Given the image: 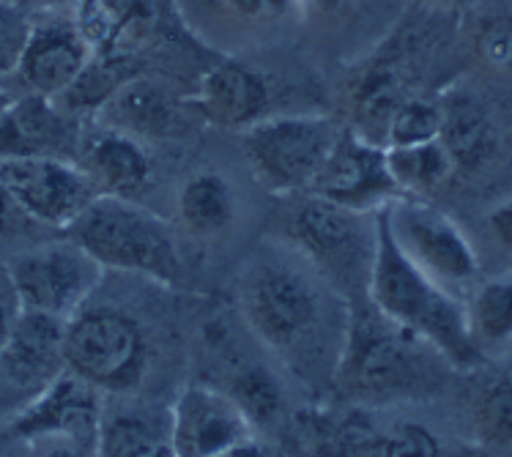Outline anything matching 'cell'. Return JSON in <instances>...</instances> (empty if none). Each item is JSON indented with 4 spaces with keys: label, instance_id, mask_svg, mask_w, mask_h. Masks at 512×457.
<instances>
[{
    "label": "cell",
    "instance_id": "cell-38",
    "mask_svg": "<svg viewBox=\"0 0 512 457\" xmlns=\"http://www.w3.org/2000/svg\"><path fill=\"white\" fill-rule=\"evenodd\" d=\"M345 0H302L304 11H315V14H332L343 6Z\"/></svg>",
    "mask_w": 512,
    "mask_h": 457
},
{
    "label": "cell",
    "instance_id": "cell-4",
    "mask_svg": "<svg viewBox=\"0 0 512 457\" xmlns=\"http://www.w3.org/2000/svg\"><path fill=\"white\" fill-rule=\"evenodd\" d=\"M63 236L80 244L105 271H126L162 285H173L181 277L170 222L137 200L96 195Z\"/></svg>",
    "mask_w": 512,
    "mask_h": 457
},
{
    "label": "cell",
    "instance_id": "cell-22",
    "mask_svg": "<svg viewBox=\"0 0 512 457\" xmlns=\"http://www.w3.org/2000/svg\"><path fill=\"white\" fill-rule=\"evenodd\" d=\"M441 107L439 140L450 151L455 170H480L496 151L499 135L491 115L474 96L450 94Z\"/></svg>",
    "mask_w": 512,
    "mask_h": 457
},
{
    "label": "cell",
    "instance_id": "cell-8",
    "mask_svg": "<svg viewBox=\"0 0 512 457\" xmlns=\"http://www.w3.org/2000/svg\"><path fill=\"white\" fill-rule=\"evenodd\" d=\"M343 126L326 115H274L244 129L252 173L274 195H304Z\"/></svg>",
    "mask_w": 512,
    "mask_h": 457
},
{
    "label": "cell",
    "instance_id": "cell-5",
    "mask_svg": "<svg viewBox=\"0 0 512 457\" xmlns=\"http://www.w3.org/2000/svg\"><path fill=\"white\" fill-rule=\"evenodd\" d=\"M63 362L69 373L105 395H129L146 378L151 340L135 315L88 299L66 318Z\"/></svg>",
    "mask_w": 512,
    "mask_h": 457
},
{
    "label": "cell",
    "instance_id": "cell-35",
    "mask_svg": "<svg viewBox=\"0 0 512 457\" xmlns=\"http://www.w3.org/2000/svg\"><path fill=\"white\" fill-rule=\"evenodd\" d=\"M20 312L22 302L20 296H17L14 282H11L9 266H6V258H0V348L9 340V334L14 329L17 318H20Z\"/></svg>",
    "mask_w": 512,
    "mask_h": 457
},
{
    "label": "cell",
    "instance_id": "cell-2",
    "mask_svg": "<svg viewBox=\"0 0 512 457\" xmlns=\"http://www.w3.org/2000/svg\"><path fill=\"white\" fill-rule=\"evenodd\" d=\"M367 299L387 318L428 340L450 367L469 370L482 359L469 337L466 304L458 302L450 288L428 277L400 250L384 208L376 211V255L367 282Z\"/></svg>",
    "mask_w": 512,
    "mask_h": 457
},
{
    "label": "cell",
    "instance_id": "cell-1",
    "mask_svg": "<svg viewBox=\"0 0 512 457\" xmlns=\"http://www.w3.org/2000/svg\"><path fill=\"white\" fill-rule=\"evenodd\" d=\"M244 321L304 386H335L348 299L296 247L261 252L239 280Z\"/></svg>",
    "mask_w": 512,
    "mask_h": 457
},
{
    "label": "cell",
    "instance_id": "cell-19",
    "mask_svg": "<svg viewBox=\"0 0 512 457\" xmlns=\"http://www.w3.org/2000/svg\"><path fill=\"white\" fill-rule=\"evenodd\" d=\"M72 17L96 58H137L157 31L154 0H74Z\"/></svg>",
    "mask_w": 512,
    "mask_h": 457
},
{
    "label": "cell",
    "instance_id": "cell-20",
    "mask_svg": "<svg viewBox=\"0 0 512 457\" xmlns=\"http://www.w3.org/2000/svg\"><path fill=\"white\" fill-rule=\"evenodd\" d=\"M187 28L209 44L255 42L299 14L302 0H184Z\"/></svg>",
    "mask_w": 512,
    "mask_h": 457
},
{
    "label": "cell",
    "instance_id": "cell-40",
    "mask_svg": "<svg viewBox=\"0 0 512 457\" xmlns=\"http://www.w3.org/2000/svg\"><path fill=\"white\" fill-rule=\"evenodd\" d=\"M419 3H428V6H463L469 0H419Z\"/></svg>",
    "mask_w": 512,
    "mask_h": 457
},
{
    "label": "cell",
    "instance_id": "cell-39",
    "mask_svg": "<svg viewBox=\"0 0 512 457\" xmlns=\"http://www.w3.org/2000/svg\"><path fill=\"white\" fill-rule=\"evenodd\" d=\"M11 91L9 88H6V83H3V80H0V113H3V110H6V104L11 102Z\"/></svg>",
    "mask_w": 512,
    "mask_h": 457
},
{
    "label": "cell",
    "instance_id": "cell-11",
    "mask_svg": "<svg viewBox=\"0 0 512 457\" xmlns=\"http://www.w3.org/2000/svg\"><path fill=\"white\" fill-rule=\"evenodd\" d=\"M170 447L178 457L263 455L255 425L220 389L187 386L170 408Z\"/></svg>",
    "mask_w": 512,
    "mask_h": 457
},
{
    "label": "cell",
    "instance_id": "cell-13",
    "mask_svg": "<svg viewBox=\"0 0 512 457\" xmlns=\"http://www.w3.org/2000/svg\"><path fill=\"white\" fill-rule=\"evenodd\" d=\"M310 195L332 200L351 211L373 214L398 200L403 192L389 173L387 148L359 135L354 126H343L321 173L315 176Z\"/></svg>",
    "mask_w": 512,
    "mask_h": 457
},
{
    "label": "cell",
    "instance_id": "cell-18",
    "mask_svg": "<svg viewBox=\"0 0 512 457\" xmlns=\"http://www.w3.org/2000/svg\"><path fill=\"white\" fill-rule=\"evenodd\" d=\"M269 104V77L236 58L214 63L203 74L195 96V110L200 118L222 129H250L266 118Z\"/></svg>",
    "mask_w": 512,
    "mask_h": 457
},
{
    "label": "cell",
    "instance_id": "cell-27",
    "mask_svg": "<svg viewBox=\"0 0 512 457\" xmlns=\"http://www.w3.org/2000/svg\"><path fill=\"white\" fill-rule=\"evenodd\" d=\"M236 198L220 173H198L178 192V217L195 236H214L233 222Z\"/></svg>",
    "mask_w": 512,
    "mask_h": 457
},
{
    "label": "cell",
    "instance_id": "cell-25",
    "mask_svg": "<svg viewBox=\"0 0 512 457\" xmlns=\"http://www.w3.org/2000/svg\"><path fill=\"white\" fill-rule=\"evenodd\" d=\"M469 337L480 356L496 354L512 343V274L482 282L466 302Z\"/></svg>",
    "mask_w": 512,
    "mask_h": 457
},
{
    "label": "cell",
    "instance_id": "cell-12",
    "mask_svg": "<svg viewBox=\"0 0 512 457\" xmlns=\"http://www.w3.org/2000/svg\"><path fill=\"white\" fill-rule=\"evenodd\" d=\"M0 181L11 198L50 230H66L99 195L72 159L50 156H11L0 159Z\"/></svg>",
    "mask_w": 512,
    "mask_h": 457
},
{
    "label": "cell",
    "instance_id": "cell-37",
    "mask_svg": "<svg viewBox=\"0 0 512 457\" xmlns=\"http://www.w3.org/2000/svg\"><path fill=\"white\" fill-rule=\"evenodd\" d=\"M14 6H20L22 11L28 14H42V11H61V9H72L74 0H9Z\"/></svg>",
    "mask_w": 512,
    "mask_h": 457
},
{
    "label": "cell",
    "instance_id": "cell-28",
    "mask_svg": "<svg viewBox=\"0 0 512 457\" xmlns=\"http://www.w3.org/2000/svg\"><path fill=\"white\" fill-rule=\"evenodd\" d=\"M135 74H140L135 58H96L91 55V61L80 72V77L55 102L61 104L66 113L77 115L80 121L94 118L110 102V96Z\"/></svg>",
    "mask_w": 512,
    "mask_h": 457
},
{
    "label": "cell",
    "instance_id": "cell-3",
    "mask_svg": "<svg viewBox=\"0 0 512 457\" xmlns=\"http://www.w3.org/2000/svg\"><path fill=\"white\" fill-rule=\"evenodd\" d=\"M348 307V334L335 375L340 395L381 403L436 386L439 364L447 359L428 340L387 318L367 296Z\"/></svg>",
    "mask_w": 512,
    "mask_h": 457
},
{
    "label": "cell",
    "instance_id": "cell-33",
    "mask_svg": "<svg viewBox=\"0 0 512 457\" xmlns=\"http://www.w3.org/2000/svg\"><path fill=\"white\" fill-rule=\"evenodd\" d=\"M28 25H31L28 11H22L9 0H0V77H6L17 61V52L28 33Z\"/></svg>",
    "mask_w": 512,
    "mask_h": 457
},
{
    "label": "cell",
    "instance_id": "cell-14",
    "mask_svg": "<svg viewBox=\"0 0 512 457\" xmlns=\"http://www.w3.org/2000/svg\"><path fill=\"white\" fill-rule=\"evenodd\" d=\"M42 14L44 17L31 20L28 25L17 61L6 77L17 80L20 94L58 99L88 66L91 50L77 31L72 14L69 17H61L55 11H42Z\"/></svg>",
    "mask_w": 512,
    "mask_h": 457
},
{
    "label": "cell",
    "instance_id": "cell-32",
    "mask_svg": "<svg viewBox=\"0 0 512 457\" xmlns=\"http://www.w3.org/2000/svg\"><path fill=\"white\" fill-rule=\"evenodd\" d=\"M480 58L493 69H512V11L493 14L477 33Z\"/></svg>",
    "mask_w": 512,
    "mask_h": 457
},
{
    "label": "cell",
    "instance_id": "cell-31",
    "mask_svg": "<svg viewBox=\"0 0 512 457\" xmlns=\"http://www.w3.org/2000/svg\"><path fill=\"white\" fill-rule=\"evenodd\" d=\"M441 129V107L436 102H428L422 96H408L400 104L392 121L387 126V143L389 146H414V143H428L436 140Z\"/></svg>",
    "mask_w": 512,
    "mask_h": 457
},
{
    "label": "cell",
    "instance_id": "cell-36",
    "mask_svg": "<svg viewBox=\"0 0 512 457\" xmlns=\"http://www.w3.org/2000/svg\"><path fill=\"white\" fill-rule=\"evenodd\" d=\"M488 225H491L493 239L499 241L504 250L512 252V198L493 208L491 217H488Z\"/></svg>",
    "mask_w": 512,
    "mask_h": 457
},
{
    "label": "cell",
    "instance_id": "cell-6",
    "mask_svg": "<svg viewBox=\"0 0 512 457\" xmlns=\"http://www.w3.org/2000/svg\"><path fill=\"white\" fill-rule=\"evenodd\" d=\"M285 239L343 293L348 304L365 299L376 255V211H351L304 192L285 222Z\"/></svg>",
    "mask_w": 512,
    "mask_h": 457
},
{
    "label": "cell",
    "instance_id": "cell-15",
    "mask_svg": "<svg viewBox=\"0 0 512 457\" xmlns=\"http://www.w3.org/2000/svg\"><path fill=\"white\" fill-rule=\"evenodd\" d=\"M63 326V318L47 312H20L9 340L0 348V389L17 408L25 406L66 370Z\"/></svg>",
    "mask_w": 512,
    "mask_h": 457
},
{
    "label": "cell",
    "instance_id": "cell-41",
    "mask_svg": "<svg viewBox=\"0 0 512 457\" xmlns=\"http://www.w3.org/2000/svg\"><path fill=\"white\" fill-rule=\"evenodd\" d=\"M6 408H17L14 403H11V397L0 389V411H6Z\"/></svg>",
    "mask_w": 512,
    "mask_h": 457
},
{
    "label": "cell",
    "instance_id": "cell-26",
    "mask_svg": "<svg viewBox=\"0 0 512 457\" xmlns=\"http://www.w3.org/2000/svg\"><path fill=\"white\" fill-rule=\"evenodd\" d=\"M387 165L400 192L411 198H425L458 173L450 151L439 137L414 146H389Z\"/></svg>",
    "mask_w": 512,
    "mask_h": 457
},
{
    "label": "cell",
    "instance_id": "cell-7",
    "mask_svg": "<svg viewBox=\"0 0 512 457\" xmlns=\"http://www.w3.org/2000/svg\"><path fill=\"white\" fill-rule=\"evenodd\" d=\"M105 392L63 370L14 414L3 436L33 455H99Z\"/></svg>",
    "mask_w": 512,
    "mask_h": 457
},
{
    "label": "cell",
    "instance_id": "cell-23",
    "mask_svg": "<svg viewBox=\"0 0 512 457\" xmlns=\"http://www.w3.org/2000/svg\"><path fill=\"white\" fill-rule=\"evenodd\" d=\"M99 455L107 457H159L173 455L170 447V411L159 416L157 411L121 408L102 411L99 427Z\"/></svg>",
    "mask_w": 512,
    "mask_h": 457
},
{
    "label": "cell",
    "instance_id": "cell-16",
    "mask_svg": "<svg viewBox=\"0 0 512 457\" xmlns=\"http://www.w3.org/2000/svg\"><path fill=\"white\" fill-rule=\"evenodd\" d=\"M80 137L83 121L47 96H11L6 110L0 113V159L50 156L74 162Z\"/></svg>",
    "mask_w": 512,
    "mask_h": 457
},
{
    "label": "cell",
    "instance_id": "cell-9",
    "mask_svg": "<svg viewBox=\"0 0 512 457\" xmlns=\"http://www.w3.org/2000/svg\"><path fill=\"white\" fill-rule=\"evenodd\" d=\"M6 266L22 310L47 312L63 321L80 310L105 280L102 263H96L69 236L11 252Z\"/></svg>",
    "mask_w": 512,
    "mask_h": 457
},
{
    "label": "cell",
    "instance_id": "cell-34",
    "mask_svg": "<svg viewBox=\"0 0 512 457\" xmlns=\"http://www.w3.org/2000/svg\"><path fill=\"white\" fill-rule=\"evenodd\" d=\"M42 230L50 228H44L36 219L28 217L20 208V203L11 198L9 189L3 187V181H0V247L36 239V233H42Z\"/></svg>",
    "mask_w": 512,
    "mask_h": 457
},
{
    "label": "cell",
    "instance_id": "cell-29",
    "mask_svg": "<svg viewBox=\"0 0 512 457\" xmlns=\"http://www.w3.org/2000/svg\"><path fill=\"white\" fill-rule=\"evenodd\" d=\"M241 411L250 416L252 425H266L280 416L283 411V395L280 386L272 378L266 367H247L233 378V386L228 392Z\"/></svg>",
    "mask_w": 512,
    "mask_h": 457
},
{
    "label": "cell",
    "instance_id": "cell-21",
    "mask_svg": "<svg viewBox=\"0 0 512 457\" xmlns=\"http://www.w3.org/2000/svg\"><path fill=\"white\" fill-rule=\"evenodd\" d=\"M178 113V99L165 85L146 74H135L110 96V102L94 115V121L146 140L173 135L178 129Z\"/></svg>",
    "mask_w": 512,
    "mask_h": 457
},
{
    "label": "cell",
    "instance_id": "cell-30",
    "mask_svg": "<svg viewBox=\"0 0 512 457\" xmlns=\"http://www.w3.org/2000/svg\"><path fill=\"white\" fill-rule=\"evenodd\" d=\"M474 425L488 447L512 444V378H496L474 406Z\"/></svg>",
    "mask_w": 512,
    "mask_h": 457
},
{
    "label": "cell",
    "instance_id": "cell-10",
    "mask_svg": "<svg viewBox=\"0 0 512 457\" xmlns=\"http://www.w3.org/2000/svg\"><path fill=\"white\" fill-rule=\"evenodd\" d=\"M387 225L398 247L417 263L428 277L444 288L469 285L480 274L477 252L458 228V222L447 217L441 208L425 198L400 195L384 206Z\"/></svg>",
    "mask_w": 512,
    "mask_h": 457
},
{
    "label": "cell",
    "instance_id": "cell-24",
    "mask_svg": "<svg viewBox=\"0 0 512 457\" xmlns=\"http://www.w3.org/2000/svg\"><path fill=\"white\" fill-rule=\"evenodd\" d=\"M411 91L395 63H373L354 88V129L378 146L387 143V126Z\"/></svg>",
    "mask_w": 512,
    "mask_h": 457
},
{
    "label": "cell",
    "instance_id": "cell-17",
    "mask_svg": "<svg viewBox=\"0 0 512 457\" xmlns=\"http://www.w3.org/2000/svg\"><path fill=\"white\" fill-rule=\"evenodd\" d=\"M77 165L91 178L99 195L140 200L154 184V162L137 137L113 126L96 124L83 129Z\"/></svg>",
    "mask_w": 512,
    "mask_h": 457
}]
</instances>
